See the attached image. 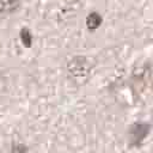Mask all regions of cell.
<instances>
[{
    "label": "cell",
    "instance_id": "cell-1",
    "mask_svg": "<svg viewBox=\"0 0 153 153\" xmlns=\"http://www.w3.org/2000/svg\"><path fill=\"white\" fill-rule=\"evenodd\" d=\"M92 65L85 56H74L67 65L68 78L75 84H84L91 76Z\"/></svg>",
    "mask_w": 153,
    "mask_h": 153
},
{
    "label": "cell",
    "instance_id": "cell-2",
    "mask_svg": "<svg viewBox=\"0 0 153 153\" xmlns=\"http://www.w3.org/2000/svg\"><path fill=\"white\" fill-rule=\"evenodd\" d=\"M149 133V124L147 122H136L133 123L129 131V141L130 145L141 143Z\"/></svg>",
    "mask_w": 153,
    "mask_h": 153
},
{
    "label": "cell",
    "instance_id": "cell-3",
    "mask_svg": "<svg viewBox=\"0 0 153 153\" xmlns=\"http://www.w3.org/2000/svg\"><path fill=\"white\" fill-rule=\"evenodd\" d=\"M22 5V0H0V16L16 13Z\"/></svg>",
    "mask_w": 153,
    "mask_h": 153
},
{
    "label": "cell",
    "instance_id": "cell-4",
    "mask_svg": "<svg viewBox=\"0 0 153 153\" xmlns=\"http://www.w3.org/2000/svg\"><path fill=\"white\" fill-rule=\"evenodd\" d=\"M102 20L103 18L98 12H91L86 17V26L90 31H94L96 29L99 27V25L102 24Z\"/></svg>",
    "mask_w": 153,
    "mask_h": 153
},
{
    "label": "cell",
    "instance_id": "cell-5",
    "mask_svg": "<svg viewBox=\"0 0 153 153\" xmlns=\"http://www.w3.org/2000/svg\"><path fill=\"white\" fill-rule=\"evenodd\" d=\"M20 41L24 44V47H26V48H30L31 47L32 36H31V32L29 31V29H26V27H23L22 29V31H20Z\"/></svg>",
    "mask_w": 153,
    "mask_h": 153
}]
</instances>
